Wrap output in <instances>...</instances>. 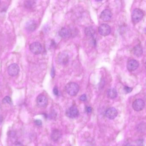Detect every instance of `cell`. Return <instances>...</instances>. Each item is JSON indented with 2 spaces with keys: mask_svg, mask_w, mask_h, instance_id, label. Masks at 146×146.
Segmentation results:
<instances>
[{
  "mask_svg": "<svg viewBox=\"0 0 146 146\" xmlns=\"http://www.w3.org/2000/svg\"><path fill=\"white\" fill-rule=\"evenodd\" d=\"M80 90L79 85L76 83L70 82L66 86V91L70 96H75L77 95Z\"/></svg>",
  "mask_w": 146,
  "mask_h": 146,
  "instance_id": "6da1fadb",
  "label": "cell"
},
{
  "mask_svg": "<svg viewBox=\"0 0 146 146\" xmlns=\"http://www.w3.org/2000/svg\"><path fill=\"white\" fill-rule=\"evenodd\" d=\"M143 15L144 13L141 9L138 8L135 9H134L132 13V20L135 23H138L142 19Z\"/></svg>",
  "mask_w": 146,
  "mask_h": 146,
  "instance_id": "7a4b0ae2",
  "label": "cell"
},
{
  "mask_svg": "<svg viewBox=\"0 0 146 146\" xmlns=\"http://www.w3.org/2000/svg\"><path fill=\"white\" fill-rule=\"evenodd\" d=\"M79 111L77 107L76 106H72L69 108L66 111V115L69 118H76L79 116Z\"/></svg>",
  "mask_w": 146,
  "mask_h": 146,
  "instance_id": "3957f363",
  "label": "cell"
},
{
  "mask_svg": "<svg viewBox=\"0 0 146 146\" xmlns=\"http://www.w3.org/2000/svg\"><path fill=\"white\" fill-rule=\"evenodd\" d=\"M19 67L18 64L13 63L9 66L7 69V72L9 75L12 77H14L18 75L19 73Z\"/></svg>",
  "mask_w": 146,
  "mask_h": 146,
  "instance_id": "277c9868",
  "label": "cell"
},
{
  "mask_svg": "<svg viewBox=\"0 0 146 146\" xmlns=\"http://www.w3.org/2000/svg\"><path fill=\"white\" fill-rule=\"evenodd\" d=\"M30 49L33 54L38 55L42 52V47L38 42H34L30 45Z\"/></svg>",
  "mask_w": 146,
  "mask_h": 146,
  "instance_id": "5b68a950",
  "label": "cell"
},
{
  "mask_svg": "<svg viewBox=\"0 0 146 146\" xmlns=\"http://www.w3.org/2000/svg\"><path fill=\"white\" fill-rule=\"evenodd\" d=\"M145 103L144 100L141 99H137L134 101L133 103V109L136 111L142 110L145 107Z\"/></svg>",
  "mask_w": 146,
  "mask_h": 146,
  "instance_id": "8992f818",
  "label": "cell"
},
{
  "mask_svg": "<svg viewBox=\"0 0 146 146\" xmlns=\"http://www.w3.org/2000/svg\"><path fill=\"white\" fill-rule=\"evenodd\" d=\"M110 27L106 24H102L98 28L100 34L102 36H106L109 35L111 32Z\"/></svg>",
  "mask_w": 146,
  "mask_h": 146,
  "instance_id": "52a82bcc",
  "label": "cell"
},
{
  "mask_svg": "<svg viewBox=\"0 0 146 146\" xmlns=\"http://www.w3.org/2000/svg\"><path fill=\"white\" fill-rule=\"evenodd\" d=\"M36 102L38 105L42 108H45L48 105V100L47 97L42 94H40L38 96Z\"/></svg>",
  "mask_w": 146,
  "mask_h": 146,
  "instance_id": "ba28073f",
  "label": "cell"
},
{
  "mask_svg": "<svg viewBox=\"0 0 146 146\" xmlns=\"http://www.w3.org/2000/svg\"><path fill=\"white\" fill-rule=\"evenodd\" d=\"M117 115V110L114 107L109 108L106 111V116L108 119L110 120H113L115 119Z\"/></svg>",
  "mask_w": 146,
  "mask_h": 146,
  "instance_id": "9c48e42d",
  "label": "cell"
},
{
  "mask_svg": "<svg viewBox=\"0 0 146 146\" xmlns=\"http://www.w3.org/2000/svg\"><path fill=\"white\" fill-rule=\"evenodd\" d=\"M139 66V62L135 60L132 59L129 61L127 64V68L129 71H133L136 70Z\"/></svg>",
  "mask_w": 146,
  "mask_h": 146,
  "instance_id": "30bf717a",
  "label": "cell"
},
{
  "mask_svg": "<svg viewBox=\"0 0 146 146\" xmlns=\"http://www.w3.org/2000/svg\"><path fill=\"white\" fill-rule=\"evenodd\" d=\"M61 37L63 38H68L72 35V31L68 27H62L59 32Z\"/></svg>",
  "mask_w": 146,
  "mask_h": 146,
  "instance_id": "8fae6325",
  "label": "cell"
},
{
  "mask_svg": "<svg viewBox=\"0 0 146 146\" xmlns=\"http://www.w3.org/2000/svg\"><path fill=\"white\" fill-rule=\"evenodd\" d=\"M112 13L110 10L108 9L104 10L100 14V18L104 21H108L111 19L112 17Z\"/></svg>",
  "mask_w": 146,
  "mask_h": 146,
  "instance_id": "7c38bea8",
  "label": "cell"
},
{
  "mask_svg": "<svg viewBox=\"0 0 146 146\" xmlns=\"http://www.w3.org/2000/svg\"><path fill=\"white\" fill-rule=\"evenodd\" d=\"M37 23L35 21L31 20L27 22L25 28L27 30L30 32H32L36 30L37 27Z\"/></svg>",
  "mask_w": 146,
  "mask_h": 146,
  "instance_id": "4fadbf2b",
  "label": "cell"
},
{
  "mask_svg": "<svg viewBox=\"0 0 146 146\" xmlns=\"http://www.w3.org/2000/svg\"><path fill=\"white\" fill-rule=\"evenodd\" d=\"M62 136L61 133L58 129H54L52 131L51 134V138L54 141H56L61 138Z\"/></svg>",
  "mask_w": 146,
  "mask_h": 146,
  "instance_id": "5bb4252c",
  "label": "cell"
},
{
  "mask_svg": "<svg viewBox=\"0 0 146 146\" xmlns=\"http://www.w3.org/2000/svg\"><path fill=\"white\" fill-rule=\"evenodd\" d=\"M133 51L134 54L136 56L139 57L143 53V49L140 45H138L133 48Z\"/></svg>",
  "mask_w": 146,
  "mask_h": 146,
  "instance_id": "9a60e30c",
  "label": "cell"
},
{
  "mask_svg": "<svg viewBox=\"0 0 146 146\" xmlns=\"http://www.w3.org/2000/svg\"><path fill=\"white\" fill-rule=\"evenodd\" d=\"M117 96V92L115 88H110L107 91V96L109 98L113 99L115 98Z\"/></svg>",
  "mask_w": 146,
  "mask_h": 146,
  "instance_id": "2e32d148",
  "label": "cell"
},
{
  "mask_svg": "<svg viewBox=\"0 0 146 146\" xmlns=\"http://www.w3.org/2000/svg\"><path fill=\"white\" fill-rule=\"evenodd\" d=\"M85 33L88 37H92L95 34V30L92 27H86L85 30Z\"/></svg>",
  "mask_w": 146,
  "mask_h": 146,
  "instance_id": "e0dca14e",
  "label": "cell"
},
{
  "mask_svg": "<svg viewBox=\"0 0 146 146\" xmlns=\"http://www.w3.org/2000/svg\"><path fill=\"white\" fill-rule=\"evenodd\" d=\"M68 55L66 54H62L59 57V61L62 63V64H66L68 62Z\"/></svg>",
  "mask_w": 146,
  "mask_h": 146,
  "instance_id": "ac0fdd59",
  "label": "cell"
},
{
  "mask_svg": "<svg viewBox=\"0 0 146 146\" xmlns=\"http://www.w3.org/2000/svg\"><path fill=\"white\" fill-rule=\"evenodd\" d=\"M2 103L4 104H10L12 103V101L11 98L9 96H6L3 99Z\"/></svg>",
  "mask_w": 146,
  "mask_h": 146,
  "instance_id": "d6986e66",
  "label": "cell"
},
{
  "mask_svg": "<svg viewBox=\"0 0 146 146\" xmlns=\"http://www.w3.org/2000/svg\"><path fill=\"white\" fill-rule=\"evenodd\" d=\"M124 91L126 93H129L131 92L132 91H133V88H131V87H129L125 86L124 87Z\"/></svg>",
  "mask_w": 146,
  "mask_h": 146,
  "instance_id": "ffe728a7",
  "label": "cell"
},
{
  "mask_svg": "<svg viewBox=\"0 0 146 146\" xmlns=\"http://www.w3.org/2000/svg\"><path fill=\"white\" fill-rule=\"evenodd\" d=\"M34 123H35V124L37 126H41L42 125V121L40 120H35Z\"/></svg>",
  "mask_w": 146,
  "mask_h": 146,
  "instance_id": "44dd1931",
  "label": "cell"
},
{
  "mask_svg": "<svg viewBox=\"0 0 146 146\" xmlns=\"http://www.w3.org/2000/svg\"><path fill=\"white\" fill-rule=\"evenodd\" d=\"M53 93L56 96H58L59 95V91H58V88L56 87H54L53 89Z\"/></svg>",
  "mask_w": 146,
  "mask_h": 146,
  "instance_id": "7402d4cb",
  "label": "cell"
},
{
  "mask_svg": "<svg viewBox=\"0 0 146 146\" xmlns=\"http://www.w3.org/2000/svg\"><path fill=\"white\" fill-rule=\"evenodd\" d=\"M80 100L82 101H86L87 99V97L86 94H83V95H81V97H80Z\"/></svg>",
  "mask_w": 146,
  "mask_h": 146,
  "instance_id": "603a6c76",
  "label": "cell"
},
{
  "mask_svg": "<svg viewBox=\"0 0 146 146\" xmlns=\"http://www.w3.org/2000/svg\"><path fill=\"white\" fill-rule=\"evenodd\" d=\"M92 108H91V107H89V106H88V107H87L86 108V111L87 113H90L91 112H92Z\"/></svg>",
  "mask_w": 146,
  "mask_h": 146,
  "instance_id": "cb8c5ba5",
  "label": "cell"
},
{
  "mask_svg": "<svg viewBox=\"0 0 146 146\" xmlns=\"http://www.w3.org/2000/svg\"><path fill=\"white\" fill-rule=\"evenodd\" d=\"M55 71L54 69V68H52V73H51V75H52V77H54L55 76Z\"/></svg>",
  "mask_w": 146,
  "mask_h": 146,
  "instance_id": "d4e9b609",
  "label": "cell"
},
{
  "mask_svg": "<svg viewBox=\"0 0 146 146\" xmlns=\"http://www.w3.org/2000/svg\"><path fill=\"white\" fill-rule=\"evenodd\" d=\"M3 121V118L2 116H0V124L2 123Z\"/></svg>",
  "mask_w": 146,
  "mask_h": 146,
  "instance_id": "484cf974",
  "label": "cell"
},
{
  "mask_svg": "<svg viewBox=\"0 0 146 146\" xmlns=\"http://www.w3.org/2000/svg\"><path fill=\"white\" fill-rule=\"evenodd\" d=\"M126 146H135L134 145H130V144H127V145H126Z\"/></svg>",
  "mask_w": 146,
  "mask_h": 146,
  "instance_id": "4316f807",
  "label": "cell"
}]
</instances>
